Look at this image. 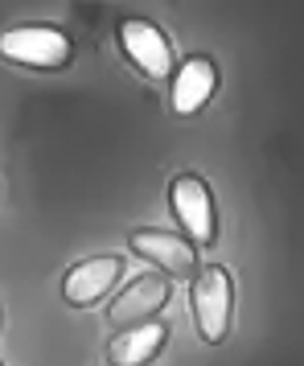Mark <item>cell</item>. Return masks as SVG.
Masks as SVG:
<instances>
[{"label": "cell", "mask_w": 304, "mask_h": 366, "mask_svg": "<svg viewBox=\"0 0 304 366\" xmlns=\"http://www.w3.org/2000/svg\"><path fill=\"white\" fill-rule=\"evenodd\" d=\"M119 46L136 62V70H144L148 79H169L173 74V46L152 21H123L119 25Z\"/></svg>", "instance_id": "4"}, {"label": "cell", "mask_w": 304, "mask_h": 366, "mask_svg": "<svg viewBox=\"0 0 304 366\" xmlns=\"http://www.w3.org/2000/svg\"><path fill=\"white\" fill-rule=\"evenodd\" d=\"M123 272V259L119 255H95V259H83L78 267H70L66 284H62V297L74 305V309H86L95 300L107 297V288L119 280Z\"/></svg>", "instance_id": "6"}, {"label": "cell", "mask_w": 304, "mask_h": 366, "mask_svg": "<svg viewBox=\"0 0 304 366\" xmlns=\"http://www.w3.org/2000/svg\"><path fill=\"white\" fill-rule=\"evenodd\" d=\"M169 202H173V218L181 222L189 243L210 247L218 239V218H214V198H210V185L193 173H181L169 185Z\"/></svg>", "instance_id": "3"}, {"label": "cell", "mask_w": 304, "mask_h": 366, "mask_svg": "<svg viewBox=\"0 0 304 366\" xmlns=\"http://www.w3.org/2000/svg\"><path fill=\"white\" fill-rule=\"evenodd\" d=\"M132 251L140 259L156 264L161 272H169V276H193V267H198V251L189 247L186 239L165 234V231H136Z\"/></svg>", "instance_id": "7"}, {"label": "cell", "mask_w": 304, "mask_h": 366, "mask_svg": "<svg viewBox=\"0 0 304 366\" xmlns=\"http://www.w3.org/2000/svg\"><path fill=\"white\" fill-rule=\"evenodd\" d=\"M165 337H169V330H165L161 321L128 325V330H119L116 337H111L107 354H111V362H116V366H148L152 358L161 354Z\"/></svg>", "instance_id": "9"}, {"label": "cell", "mask_w": 304, "mask_h": 366, "mask_svg": "<svg viewBox=\"0 0 304 366\" xmlns=\"http://www.w3.org/2000/svg\"><path fill=\"white\" fill-rule=\"evenodd\" d=\"M230 309H235V284L230 272L218 264H206L193 272V317L210 346H218L230 330Z\"/></svg>", "instance_id": "1"}, {"label": "cell", "mask_w": 304, "mask_h": 366, "mask_svg": "<svg viewBox=\"0 0 304 366\" xmlns=\"http://www.w3.org/2000/svg\"><path fill=\"white\" fill-rule=\"evenodd\" d=\"M0 54L9 62L37 70H62L70 62V37L54 25H21V29H4L0 34Z\"/></svg>", "instance_id": "2"}, {"label": "cell", "mask_w": 304, "mask_h": 366, "mask_svg": "<svg viewBox=\"0 0 304 366\" xmlns=\"http://www.w3.org/2000/svg\"><path fill=\"white\" fill-rule=\"evenodd\" d=\"M214 86H218V70L210 58H189L186 66H177L173 74V112L177 116H193V112H202L210 95H214Z\"/></svg>", "instance_id": "8"}, {"label": "cell", "mask_w": 304, "mask_h": 366, "mask_svg": "<svg viewBox=\"0 0 304 366\" xmlns=\"http://www.w3.org/2000/svg\"><path fill=\"white\" fill-rule=\"evenodd\" d=\"M169 300V280L165 276H140V280H132L123 292L116 297V305H111V321H116V330H128V325H144V321H152V317L161 313V305Z\"/></svg>", "instance_id": "5"}]
</instances>
